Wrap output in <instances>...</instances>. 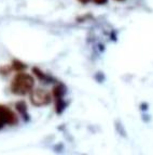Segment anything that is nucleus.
<instances>
[{
  "label": "nucleus",
  "mask_w": 153,
  "mask_h": 155,
  "mask_svg": "<svg viewBox=\"0 0 153 155\" xmlns=\"http://www.w3.org/2000/svg\"><path fill=\"white\" fill-rule=\"evenodd\" d=\"M35 87V78L28 73L18 72L10 84V91L15 96L24 97L30 93Z\"/></svg>",
  "instance_id": "obj_1"
},
{
  "label": "nucleus",
  "mask_w": 153,
  "mask_h": 155,
  "mask_svg": "<svg viewBox=\"0 0 153 155\" xmlns=\"http://www.w3.org/2000/svg\"><path fill=\"white\" fill-rule=\"evenodd\" d=\"M52 99H53L52 93L42 88L33 89L29 93V101L36 107L48 106V104H51Z\"/></svg>",
  "instance_id": "obj_2"
},
{
  "label": "nucleus",
  "mask_w": 153,
  "mask_h": 155,
  "mask_svg": "<svg viewBox=\"0 0 153 155\" xmlns=\"http://www.w3.org/2000/svg\"><path fill=\"white\" fill-rule=\"evenodd\" d=\"M0 122L3 125H16L18 122L16 114L8 106L0 104Z\"/></svg>",
  "instance_id": "obj_3"
},
{
  "label": "nucleus",
  "mask_w": 153,
  "mask_h": 155,
  "mask_svg": "<svg viewBox=\"0 0 153 155\" xmlns=\"http://www.w3.org/2000/svg\"><path fill=\"white\" fill-rule=\"evenodd\" d=\"M33 75L36 76L40 81H42V83H44V84H56L57 83L56 78L53 77V76L50 75V74L44 73L43 71H41L40 68L37 66L33 67Z\"/></svg>",
  "instance_id": "obj_4"
},
{
  "label": "nucleus",
  "mask_w": 153,
  "mask_h": 155,
  "mask_svg": "<svg viewBox=\"0 0 153 155\" xmlns=\"http://www.w3.org/2000/svg\"><path fill=\"white\" fill-rule=\"evenodd\" d=\"M15 109L26 123L30 120V114L28 112V107H27V104L25 103V101H17L15 103Z\"/></svg>",
  "instance_id": "obj_5"
},
{
  "label": "nucleus",
  "mask_w": 153,
  "mask_h": 155,
  "mask_svg": "<svg viewBox=\"0 0 153 155\" xmlns=\"http://www.w3.org/2000/svg\"><path fill=\"white\" fill-rule=\"evenodd\" d=\"M66 93H67V87L63 83H58L57 81L56 85L54 86L53 89H52V97H53V99L65 98Z\"/></svg>",
  "instance_id": "obj_6"
},
{
  "label": "nucleus",
  "mask_w": 153,
  "mask_h": 155,
  "mask_svg": "<svg viewBox=\"0 0 153 155\" xmlns=\"http://www.w3.org/2000/svg\"><path fill=\"white\" fill-rule=\"evenodd\" d=\"M54 100H55V112H56V114L61 115L66 111L67 106H68V102L64 98H57L54 99Z\"/></svg>",
  "instance_id": "obj_7"
},
{
  "label": "nucleus",
  "mask_w": 153,
  "mask_h": 155,
  "mask_svg": "<svg viewBox=\"0 0 153 155\" xmlns=\"http://www.w3.org/2000/svg\"><path fill=\"white\" fill-rule=\"evenodd\" d=\"M11 66H12L13 71L16 73L18 72H24V71L27 68V65L25 64L24 62H22V61H20V60H16L14 59L12 61V63H11Z\"/></svg>",
  "instance_id": "obj_8"
},
{
  "label": "nucleus",
  "mask_w": 153,
  "mask_h": 155,
  "mask_svg": "<svg viewBox=\"0 0 153 155\" xmlns=\"http://www.w3.org/2000/svg\"><path fill=\"white\" fill-rule=\"evenodd\" d=\"M13 71L12 66H8V65H3L0 67V75L1 76H8L11 72Z\"/></svg>",
  "instance_id": "obj_9"
},
{
  "label": "nucleus",
  "mask_w": 153,
  "mask_h": 155,
  "mask_svg": "<svg viewBox=\"0 0 153 155\" xmlns=\"http://www.w3.org/2000/svg\"><path fill=\"white\" fill-rule=\"evenodd\" d=\"M92 2H94L95 5H106V3H108V0H92Z\"/></svg>",
  "instance_id": "obj_10"
},
{
  "label": "nucleus",
  "mask_w": 153,
  "mask_h": 155,
  "mask_svg": "<svg viewBox=\"0 0 153 155\" xmlns=\"http://www.w3.org/2000/svg\"><path fill=\"white\" fill-rule=\"evenodd\" d=\"M80 3H82V5H87V3L92 2V0H78Z\"/></svg>",
  "instance_id": "obj_11"
},
{
  "label": "nucleus",
  "mask_w": 153,
  "mask_h": 155,
  "mask_svg": "<svg viewBox=\"0 0 153 155\" xmlns=\"http://www.w3.org/2000/svg\"><path fill=\"white\" fill-rule=\"evenodd\" d=\"M3 127H5V125H3V124H2V123L0 122V129H2Z\"/></svg>",
  "instance_id": "obj_12"
},
{
  "label": "nucleus",
  "mask_w": 153,
  "mask_h": 155,
  "mask_svg": "<svg viewBox=\"0 0 153 155\" xmlns=\"http://www.w3.org/2000/svg\"><path fill=\"white\" fill-rule=\"evenodd\" d=\"M115 1H119V2H122V1H124V0H115Z\"/></svg>",
  "instance_id": "obj_13"
}]
</instances>
